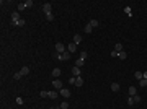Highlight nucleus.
Instances as JSON below:
<instances>
[{"label": "nucleus", "instance_id": "obj_19", "mask_svg": "<svg viewBox=\"0 0 147 109\" xmlns=\"http://www.w3.org/2000/svg\"><path fill=\"white\" fill-rule=\"evenodd\" d=\"M118 57H119L121 60H124V59H128V54H126V52H124V51H121L119 54H118Z\"/></svg>", "mask_w": 147, "mask_h": 109}, {"label": "nucleus", "instance_id": "obj_32", "mask_svg": "<svg viewBox=\"0 0 147 109\" xmlns=\"http://www.w3.org/2000/svg\"><path fill=\"white\" fill-rule=\"evenodd\" d=\"M23 103H25V101H23V98H17V104H20V106H21V104H23Z\"/></svg>", "mask_w": 147, "mask_h": 109}, {"label": "nucleus", "instance_id": "obj_20", "mask_svg": "<svg viewBox=\"0 0 147 109\" xmlns=\"http://www.w3.org/2000/svg\"><path fill=\"white\" fill-rule=\"evenodd\" d=\"M124 13H126L128 16H132V8H131V7H126V8H124Z\"/></svg>", "mask_w": 147, "mask_h": 109}, {"label": "nucleus", "instance_id": "obj_7", "mask_svg": "<svg viewBox=\"0 0 147 109\" xmlns=\"http://www.w3.org/2000/svg\"><path fill=\"white\" fill-rule=\"evenodd\" d=\"M67 51H69L70 54H74V52L77 51V44H74V42H70V44H69V47H67Z\"/></svg>", "mask_w": 147, "mask_h": 109}, {"label": "nucleus", "instance_id": "obj_8", "mask_svg": "<svg viewBox=\"0 0 147 109\" xmlns=\"http://www.w3.org/2000/svg\"><path fill=\"white\" fill-rule=\"evenodd\" d=\"M61 72H62V70H61V68H54V70H52V72H51V75H52V77H54V78H59V77H61Z\"/></svg>", "mask_w": 147, "mask_h": 109}, {"label": "nucleus", "instance_id": "obj_9", "mask_svg": "<svg viewBox=\"0 0 147 109\" xmlns=\"http://www.w3.org/2000/svg\"><path fill=\"white\" fill-rule=\"evenodd\" d=\"M57 96H59L57 91H49V93H47V98H49V99H56Z\"/></svg>", "mask_w": 147, "mask_h": 109}, {"label": "nucleus", "instance_id": "obj_12", "mask_svg": "<svg viewBox=\"0 0 147 109\" xmlns=\"http://www.w3.org/2000/svg\"><path fill=\"white\" fill-rule=\"evenodd\" d=\"M83 64H85V60H83V59H80V57L75 60V67H79V68H80V67H83Z\"/></svg>", "mask_w": 147, "mask_h": 109}, {"label": "nucleus", "instance_id": "obj_18", "mask_svg": "<svg viewBox=\"0 0 147 109\" xmlns=\"http://www.w3.org/2000/svg\"><path fill=\"white\" fill-rule=\"evenodd\" d=\"M83 31H85V33H87V34H90V33H93V28L90 26V25H87V26L83 28Z\"/></svg>", "mask_w": 147, "mask_h": 109}, {"label": "nucleus", "instance_id": "obj_22", "mask_svg": "<svg viewBox=\"0 0 147 109\" xmlns=\"http://www.w3.org/2000/svg\"><path fill=\"white\" fill-rule=\"evenodd\" d=\"M114 51H116V52L119 54L121 51H123V44H116V46H114Z\"/></svg>", "mask_w": 147, "mask_h": 109}, {"label": "nucleus", "instance_id": "obj_34", "mask_svg": "<svg viewBox=\"0 0 147 109\" xmlns=\"http://www.w3.org/2000/svg\"><path fill=\"white\" fill-rule=\"evenodd\" d=\"M128 104H129V106H132V104H134V99H132V96H131V98L128 99Z\"/></svg>", "mask_w": 147, "mask_h": 109}, {"label": "nucleus", "instance_id": "obj_24", "mask_svg": "<svg viewBox=\"0 0 147 109\" xmlns=\"http://www.w3.org/2000/svg\"><path fill=\"white\" fill-rule=\"evenodd\" d=\"M61 109H69V103H67V101H62V103H61Z\"/></svg>", "mask_w": 147, "mask_h": 109}, {"label": "nucleus", "instance_id": "obj_31", "mask_svg": "<svg viewBox=\"0 0 147 109\" xmlns=\"http://www.w3.org/2000/svg\"><path fill=\"white\" fill-rule=\"evenodd\" d=\"M21 77H23V75H21V73H20V72H17V73H15V75H13V78H15V80H20Z\"/></svg>", "mask_w": 147, "mask_h": 109}, {"label": "nucleus", "instance_id": "obj_11", "mask_svg": "<svg viewBox=\"0 0 147 109\" xmlns=\"http://www.w3.org/2000/svg\"><path fill=\"white\" fill-rule=\"evenodd\" d=\"M83 85V78L82 77H75V86H82Z\"/></svg>", "mask_w": 147, "mask_h": 109}, {"label": "nucleus", "instance_id": "obj_5", "mask_svg": "<svg viewBox=\"0 0 147 109\" xmlns=\"http://www.w3.org/2000/svg\"><path fill=\"white\" fill-rule=\"evenodd\" d=\"M43 10H44V13H52V5H51V3H49V2H46V3H44V7H43Z\"/></svg>", "mask_w": 147, "mask_h": 109}, {"label": "nucleus", "instance_id": "obj_35", "mask_svg": "<svg viewBox=\"0 0 147 109\" xmlns=\"http://www.w3.org/2000/svg\"><path fill=\"white\" fill-rule=\"evenodd\" d=\"M111 57H118V52H116V51H111Z\"/></svg>", "mask_w": 147, "mask_h": 109}, {"label": "nucleus", "instance_id": "obj_1", "mask_svg": "<svg viewBox=\"0 0 147 109\" xmlns=\"http://www.w3.org/2000/svg\"><path fill=\"white\" fill-rule=\"evenodd\" d=\"M64 52H65V46L62 44V42H57V44H56V54L61 55V54H64Z\"/></svg>", "mask_w": 147, "mask_h": 109}, {"label": "nucleus", "instance_id": "obj_17", "mask_svg": "<svg viewBox=\"0 0 147 109\" xmlns=\"http://www.w3.org/2000/svg\"><path fill=\"white\" fill-rule=\"evenodd\" d=\"M20 73H21V75L25 77V75H28V73H29V68H28V67H21V70H20Z\"/></svg>", "mask_w": 147, "mask_h": 109}, {"label": "nucleus", "instance_id": "obj_36", "mask_svg": "<svg viewBox=\"0 0 147 109\" xmlns=\"http://www.w3.org/2000/svg\"><path fill=\"white\" fill-rule=\"evenodd\" d=\"M142 75H144V78L147 80V70H146V72H142Z\"/></svg>", "mask_w": 147, "mask_h": 109}, {"label": "nucleus", "instance_id": "obj_29", "mask_svg": "<svg viewBox=\"0 0 147 109\" xmlns=\"http://www.w3.org/2000/svg\"><path fill=\"white\" fill-rule=\"evenodd\" d=\"M25 23H26V21H25V20L21 18V20H20V21H18V23L15 25V26H25Z\"/></svg>", "mask_w": 147, "mask_h": 109}, {"label": "nucleus", "instance_id": "obj_6", "mask_svg": "<svg viewBox=\"0 0 147 109\" xmlns=\"http://www.w3.org/2000/svg\"><path fill=\"white\" fill-rule=\"evenodd\" d=\"M59 93H61V96H64V98H69V96H70V91L67 90V88H62Z\"/></svg>", "mask_w": 147, "mask_h": 109}, {"label": "nucleus", "instance_id": "obj_16", "mask_svg": "<svg viewBox=\"0 0 147 109\" xmlns=\"http://www.w3.org/2000/svg\"><path fill=\"white\" fill-rule=\"evenodd\" d=\"M129 94H131V96H136V94H137L136 86H129Z\"/></svg>", "mask_w": 147, "mask_h": 109}, {"label": "nucleus", "instance_id": "obj_4", "mask_svg": "<svg viewBox=\"0 0 147 109\" xmlns=\"http://www.w3.org/2000/svg\"><path fill=\"white\" fill-rule=\"evenodd\" d=\"M56 57H57L59 60H67V59L70 57V52H69V51H65L64 54H61V55H57V54H56Z\"/></svg>", "mask_w": 147, "mask_h": 109}, {"label": "nucleus", "instance_id": "obj_26", "mask_svg": "<svg viewBox=\"0 0 147 109\" xmlns=\"http://www.w3.org/2000/svg\"><path fill=\"white\" fill-rule=\"evenodd\" d=\"M139 85H141V86H147V80H146V78L139 80Z\"/></svg>", "mask_w": 147, "mask_h": 109}, {"label": "nucleus", "instance_id": "obj_27", "mask_svg": "<svg viewBox=\"0 0 147 109\" xmlns=\"http://www.w3.org/2000/svg\"><path fill=\"white\" fill-rule=\"evenodd\" d=\"M87 57H88V54H87V51H82V54H80V59H83V60H85Z\"/></svg>", "mask_w": 147, "mask_h": 109}, {"label": "nucleus", "instance_id": "obj_13", "mask_svg": "<svg viewBox=\"0 0 147 109\" xmlns=\"http://www.w3.org/2000/svg\"><path fill=\"white\" fill-rule=\"evenodd\" d=\"M80 42H82V36H80V34H75V36H74V44H80Z\"/></svg>", "mask_w": 147, "mask_h": 109}, {"label": "nucleus", "instance_id": "obj_33", "mask_svg": "<svg viewBox=\"0 0 147 109\" xmlns=\"http://www.w3.org/2000/svg\"><path fill=\"white\" fill-rule=\"evenodd\" d=\"M132 99H134V103H139V101H141V96L136 94V96H132Z\"/></svg>", "mask_w": 147, "mask_h": 109}, {"label": "nucleus", "instance_id": "obj_15", "mask_svg": "<svg viewBox=\"0 0 147 109\" xmlns=\"http://www.w3.org/2000/svg\"><path fill=\"white\" fill-rule=\"evenodd\" d=\"M111 91H119V83H111Z\"/></svg>", "mask_w": 147, "mask_h": 109}, {"label": "nucleus", "instance_id": "obj_10", "mask_svg": "<svg viewBox=\"0 0 147 109\" xmlns=\"http://www.w3.org/2000/svg\"><path fill=\"white\" fill-rule=\"evenodd\" d=\"M80 72H82V68H79V67H75V65H74V68H72L74 77H80Z\"/></svg>", "mask_w": 147, "mask_h": 109}, {"label": "nucleus", "instance_id": "obj_25", "mask_svg": "<svg viewBox=\"0 0 147 109\" xmlns=\"http://www.w3.org/2000/svg\"><path fill=\"white\" fill-rule=\"evenodd\" d=\"M46 20H47V21H52V20H54V15H52V13H47V15H46Z\"/></svg>", "mask_w": 147, "mask_h": 109}, {"label": "nucleus", "instance_id": "obj_2", "mask_svg": "<svg viewBox=\"0 0 147 109\" xmlns=\"http://www.w3.org/2000/svg\"><path fill=\"white\" fill-rule=\"evenodd\" d=\"M52 85H54V88H56V91H61L64 86H62V82L59 80V78H54V82H52Z\"/></svg>", "mask_w": 147, "mask_h": 109}, {"label": "nucleus", "instance_id": "obj_28", "mask_svg": "<svg viewBox=\"0 0 147 109\" xmlns=\"http://www.w3.org/2000/svg\"><path fill=\"white\" fill-rule=\"evenodd\" d=\"M25 5H26V8H31V7H33V0H28V2H25Z\"/></svg>", "mask_w": 147, "mask_h": 109}, {"label": "nucleus", "instance_id": "obj_14", "mask_svg": "<svg viewBox=\"0 0 147 109\" xmlns=\"http://www.w3.org/2000/svg\"><path fill=\"white\" fill-rule=\"evenodd\" d=\"M88 25H90V26L95 29V28H98V25H100V23H98L96 20H90V21H88Z\"/></svg>", "mask_w": 147, "mask_h": 109}, {"label": "nucleus", "instance_id": "obj_23", "mask_svg": "<svg viewBox=\"0 0 147 109\" xmlns=\"http://www.w3.org/2000/svg\"><path fill=\"white\" fill-rule=\"evenodd\" d=\"M134 77H136L137 80H142V78H144V75H142V72H136V73H134Z\"/></svg>", "mask_w": 147, "mask_h": 109}, {"label": "nucleus", "instance_id": "obj_21", "mask_svg": "<svg viewBox=\"0 0 147 109\" xmlns=\"http://www.w3.org/2000/svg\"><path fill=\"white\" fill-rule=\"evenodd\" d=\"M26 8V5H25V2H21V3H18V11H23V10Z\"/></svg>", "mask_w": 147, "mask_h": 109}, {"label": "nucleus", "instance_id": "obj_30", "mask_svg": "<svg viewBox=\"0 0 147 109\" xmlns=\"http://www.w3.org/2000/svg\"><path fill=\"white\" fill-rule=\"evenodd\" d=\"M47 93H49V91L43 90V91H41V93H39V96H43V98H47Z\"/></svg>", "mask_w": 147, "mask_h": 109}, {"label": "nucleus", "instance_id": "obj_3", "mask_svg": "<svg viewBox=\"0 0 147 109\" xmlns=\"http://www.w3.org/2000/svg\"><path fill=\"white\" fill-rule=\"evenodd\" d=\"M20 20H21V18H20V13H18V11H13V13H11V23L17 25Z\"/></svg>", "mask_w": 147, "mask_h": 109}]
</instances>
